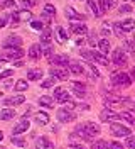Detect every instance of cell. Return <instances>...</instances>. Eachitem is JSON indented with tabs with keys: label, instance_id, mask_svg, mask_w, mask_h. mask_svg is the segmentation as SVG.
Masks as SVG:
<instances>
[{
	"label": "cell",
	"instance_id": "cell-35",
	"mask_svg": "<svg viewBox=\"0 0 135 149\" xmlns=\"http://www.w3.org/2000/svg\"><path fill=\"white\" fill-rule=\"evenodd\" d=\"M47 142H49V139H47V137H39V139L36 141V148L37 149H46Z\"/></svg>",
	"mask_w": 135,
	"mask_h": 149
},
{
	"label": "cell",
	"instance_id": "cell-34",
	"mask_svg": "<svg viewBox=\"0 0 135 149\" xmlns=\"http://www.w3.org/2000/svg\"><path fill=\"white\" fill-rule=\"evenodd\" d=\"M111 5H113V2H111V0H100V10H101V12L111 9Z\"/></svg>",
	"mask_w": 135,
	"mask_h": 149
},
{
	"label": "cell",
	"instance_id": "cell-57",
	"mask_svg": "<svg viewBox=\"0 0 135 149\" xmlns=\"http://www.w3.org/2000/svg\"><path fill=\"white\" fill-rule=\"evenodd\" d=\"M3 139V134H2V132H0V141Z\"/></svg>",
	"mask_w": 135,
	"mask_h": 149
},
{
	"label": "cell",
	"instance_id": "cell-17",
	"mask_svg": "<svg viewBox=\"0 0 135 149\" xmlns=\"http://www.w3.org/2000/svg\"><path fill=\"white\" fill-rule=\"evenodd\" d=\"M42 56V49H41V46L39 44H32V46L29 47V58L34 61V59H39Z\"/></svg>",
	"mask_w": 135,
	"mask_h": 149
},
{
	"label": "cell",
	"instance_id": "cell-56",
	"mask_svg": "<svg viewBox=\"0 0 135 149\" xmlns=\"http://www.w3.org/2000/svg\"><path fill=\"white\" fill-rule=\"evenodd\" d=\"M22 65H24V63H22L20 59H19V61H15V66H17V68H19V66H22Z\"/></svg>",
	"mask_w": 135,
	"mask_h": 149
},
{
	"label": "cell",
	"instance_id": "cell-41",
	"mask_svg": "<svg viewBox=\"0 0 135 149\" xmlns=\"http://www.w3.org/2000/svg\"><path fill=\"white\" fill-rule=\"evenodd\" d=\"M32 5H34V3H32L30 0H20V7H22L24 10H29Z\"/></svg>",
	"mask_w": 135,
	"mask_h": 149
},
{
	"label": "cell",
	"instance_id": "cell-3",
	"mask_svg": "<svg viewBox=\"0 0 135 149\" xmlns=\"http://www.w3.org/2000/svg\"><path fill=\"white\" fill-rule=\"evenodd\" d=\"M111 83L115 86H128L132 83V78L127 73H113L111 74Z\"/></svg>",
	"mask_w": 135,
	"mask_h": 149
},
{
	"label": "cell",
	"instance_id": "cell-22",
	"mask_svg": "<svg viewBox=\"0 0 135 149\" xmlns=\"http://www.w3.org/2000/svg\"><path fill=\"white\" fill-rule=\"evenodd\" d=\"M64 12H66V15H68L69 19H74V20H76V19H78V20H84V15H83V14H78L73 7H66Z\"/></svg>",
	"mask_w": 135,
	"mask_h": 149
},
{
	"label": "cell",
	"instance_id": "cell-39",
	"mask_svg": "<svg viewBox=\"0 0 135 149\" xmlns=\"http://www.w3.org/2000/svg\"><path fill=\"white\" fill-rule=\"evenodd\" d=\"M127 148H130V149H135V136H128L127 137Z\"/></svg>",
	"mask_w": 135,
	"mask_h": 149
},
{
	"label": "cell",
	"instance_id": "cell-1",
	"mask_svg": "<svg viewBox=\"0 0 135 149\" xmlns=\"http://www.w3.org/2000/svg\"><path fill=\"white\" fill-rule=\"evenodd\" d=\"M74 134L83 137V139H91V137L100 134V125L95 124V122H84V124H80L74 129Z\"/></svg>",
	"mask_w": 135,
	"mask_h": 149
},
{
	"label": "cell",
	"instance_id": "cell-51",
	"mask_svg": "<svg viewBox=\"0 0 135 149\" xmlns=\"http://www.w3.org/2000/svg\"><path fill=\"white\" fill-rule=\"evenodd\" d=\"M7 20H9V17H7V15L0 19V27H5V26H7Z\"/></svg>",
	"mask_w": 135,
	"mask_h": 149
},
{
	"label": "cell",
	"instance_id": "cell-49",
	"mask_svg": "<svg viewBox=\"0 0 135 149\" xmlns=\"http://www.w3.org/2000/svg\"><path fill=\"white\" fill-rule=\"evenodd\" d=\"M113 29H115V32H117V36H123V31H122V29H120V26H118V24H115V26H113Z\"/></svg>",
	"mask_w": 135,
	"mask_h": 149
},
{
	"label": "cell",
	"instance_id": "cell-32",
	"mask_svg": "<svg viewBox=\"0 0 135 149\" xmlns=\"http://www.w3.org/2000/svg\"><path fill=\"white\" fill-rule=\"evenodd\" d=\"M91 149H108V142L107 141H95L93 142V146H91Z\"/></svg>",
	"mask_w": 135,
	"mask_h": 149
},
{
	"label": "cell",
	"instance_id": "cell-45",
	"mask_svg": "<svg viewBox=\"0 0 135 149\" xmlns=\"http://www.w3.org/2000/svg\"><path fill=\"white\" fill-rule=\"evenodd\" d=\"M53 85H54V78H47V80L42 81V88H51Z\"/></svg>",
	"mask_w": 135,
	"mask_h": 149
},
{
	"label": "cell",
	"instance_id": "cell-44",
	"mask_svg": "<svg viewBox=\"0 0 135 149\" xmlns=\"http://www.w3.org/2000/svg\"><path fill=\"white\" fill-rule=\"evenodd\" d=\"M88 68H90V71L93 73V78H98V76H100V71L95 68V66H93V63H88Z\"/></svg>",
	"mask_w": 135,
	"mask_h": 149
},
{
	"label": "cell",
	"instance_id": "cell-15",
	"mask_svg": "<svg viewBox=\"0 0 135 149\" xmlns=\"http://www.w3.org/2000/svg\"><path fill=\"white\" fill-rule=\"evenodd\" d=\"M51 74H53L54 78H57V80H61V81H64V80H68V70H64V68H53L51 70Z\"/></svg>",
	"mask_w": 135,
	"mask_h": 149
},
{
	"label": "cell",
	"instance_id": "cell-5",
	"mask_svg": "<svg viewBox=\"0 0 135 149\" xmlns=\"http://www.w3.org/2000/svg\"><path fill=\"white\" fill-rule=\"evenodd\" d=\"M118 119H120V113L113 112L111 109H105V110H101V113H100V120L101 122H111L113 124Z\"/></svg>",
	"mask_w": 135,
	"mask_h": 149
},
{
	"label": "cell",
	"instance_id": "cell-20",
	"mask_svg": "<svg viewBox=\"0 0 135 149\" xmlns=\"http://www.w3.org/2000/svg\"><path fill=\"white\" fill-rule=\"evenodd\" d=\"M71 86H73V90H74V93H76L78 97H84V95H86V86H84L83 83H80V81H73Z\"/></svg>",
	"mask_w": 135,
	"mask_h": 149
},
{
	"label": "cell",
	"instance_id": "cell-27",
	"mask_svg": "<svg viewBox=\"0 0 135 149\" xmlns=\"http://www.w3.org/2000/svg\"><path fill=\"white\" fill-rule=\"evenodd\" d=\"M93 61H96V63H100V65L107 66L110 61L107 59V56H103L101 53H96V51H93Z\"/></svg>",
	"mask_w": 135,
	"mask_h": 149
},
{
	"label": "cell",
	"instance_id": "cell-48",
	"mask_svg": "<svg viewBox=\"0 0 135 149\" xmlns=\"http://www.w3.org/2000/svg\"><path fill=\"white\" fill-rule=\"evenodd\" d=\"M42 53H44L47 58H51V56H53V47H51V46H46L44 49H42Z\"/></svg>",
	"mask_w": 135,
	"mask_h": 149
},
{
	"label": "cell",
	"instance_id": "cell-42",
	"mask_svg": "<svg viewBox=\"0 0 135 149\" xmlns=\"http://www.w3.org/2000/svg\"><path fill=\"white\" fill-rule=\"evenodd\" d=\"M14 74V70H5V71H2L0 73V80H5V78H10Z\"/></svg>",
	"mask_w": 135,
	"mask_h": 149
},
{
	"label": "cell",
	"instance_id": "cell-10",
	"mask_svg": "<svg viewBox=\"0 0 135 149\" xmlns=\"http://www.w3.org/2000/svg\"><path fill=\"white\" fill-rule=\"evenodd\" d=\"M54 98H56L59 103H68V102H71V97H69V93L66 92V90H63V88H56V90H54Z\"/></svg>",
	"mask_w": 135,
	"mask_h": 149
},
{
	"label": "cell",
	"instance_id": "cell-23",
	"mask_svg": "<svg viewBox=\"0 0 135 149\" xmlns=\"http://www.w3.org/2000/svg\"><path fill=\"white\" fill-rule=\"evenodd\" d=\"M98 49H100V53L105 56L110 53V41L108 39H101V41H98Z\"/></svg>",
	"mask_w": 135,
	"mask_h": 149
},
{
	"label": "cell",
	"instance_id": "cell-58",
	"mask_svg": "<svg viewBox=\"0 0 135 149\" xmlns=\"http://www.w3.org/2000/svg\"><path fill=\"white\" fill-rule=\"evenodd\" d=\"M0 98H2V92H0Z\"/></svg>",
	"mask_w": 135,
	"mask_h": 149
},
{
	"label": "cell",
	"instance_id": "cell-47",
	"mask_svg": "<svg viewBox=\"0 0 135 149\" xmlns=\"http://www.w3.org/2000/svg\"><path fill=\"white\" fill-rule=\"evenodd\" d=\"M130 10H132V7H130L128 3H123V5L120 7V14H128Z\"/></svg>",
	"mask_w": 135,
	"mask_h": 149
},
{
	"label": "cell",
	"instance_id": "cell-4",
	"mask_svg": "<svg viewBox=\"0 0 135 149\" xmlns=\"http://www.w3.org/2000/svg\"><path fill=\"white\" fill-rule=\"evenodd\" d=\"M110 132L113 136H117V137H128L130 136V129L125 127V125H122V124H117V122H113L110 125Z\"/></svg>",
	"mask_w": 135,
	"mask_h": 149
},
{
	"label": "cell",
	"instance_id": "cell-8",
	"mask_svg": "<svg viewBox=\"0 0 135 149\" xmlns=\"http://www.w3.org/2000/svg\"><path fill=\"white\" fill-rule=\"evenodd\" d=\"M57 120L63 122V124H68V122L74 120V113L69 109H59L57 110Z\"/></svg>",
	"mask_w": 135,
	"mask_h": 149
},
{
	"label": "cell",
	"instance_id": "cell-21",
	"mask_svg": "<svg viewBox=\"0 0 135 149\" xmlns=\"http://www.w3.org/2000/svg\"><path fill=\"white\" fill-rule=\"evenodd\" d=\"M37 102H39V105H41V107H46V109H51V107H53L54 105V100H53V97H49V95H42V97H39V100H37Z\"/></svg>",
	"mask_w": 135,
	"mask_h": 149
},
{
	"label": "cell",
	"instance_id": "cell-40",
	"mask_svg": "<svg viewBox=\"0 0 135 149\" xmlns=\"http://www.w3.org/2000/svg\"><path fill=\"white\" fill-rule=\"evenodd\" d=\"M30 27L41 31V29L44 27V22H41V20H32V22H30Z\"/></svg>",
	"mask_w": 135,
	"mask_h": 149
},
{
	"label": "cell",
	"instance_id": "cell-2",
	"mask_svg": "<svg viewBox=\"0 0 135 149\" xmlns=\"http://www.w3.org/2000/svg\"><path fill=\"white\" fill-rule=\"evenodd\" d=\"M22 56H24V51L20 47H5V51L0 53V61H9V59L19 61Z\"/></svg>",
	"mask_w": 135,
	"mask_h": 149
},
{
	"label": "cell",
	"instance_id": "cell-25",
	"mask_svg": "<svg viewBox=\"0 0 135 149\" xmlns=\"http://www.w3.org/2000/svg\"><path fill=\"white\" fill-rule=\"evenodd\" d=\"M36 122L41 125H46V124H49V115L46 112H36Z\"/></svg>",
	"mask_w": 135,
	"mask_h": 149
},
{
	"label": "cell",
	"instance_id": "cell-11",
	"mask_svg": "<svg viewBox=\"0 0 135 149\" xmlns=\"http://www.w3.org/2000/svg\"><path fill=\"white\" fill-rule=\"evenodd\" d=\"M71 32L76 34V36H86L88 34V27L84 24H80V22H71Z\"/></svg>",
	"mask_w": 135,
	"mask_h": 149
},
{
	"label": "cell",
	"instance_id": "cell-24",
	"mask_svg": "<svg viewBox=\"0 0 135 149\" xmlns=\"http://www.w3.org/2000/svg\"><path fill=\"white\" fill-rule=\"evenodd\" d=\"M15 117V112L12 110V109H3V110H0V119L2 120H10V119H14Z\"/></svg>",
	"mask_w": 135,
	"mask_h": 149
},
{
	"label": "cell",
	"instance_id": "cell-31",
	"mask_svg": "<svg viewBox=\"0 0 135 149\" xmlns=\"http://www.w3.org/2000/svg\"><path fill=\"white\" fill-rule=\"evenodd\" d=\"M27 88H29V81L27 80H19V81H15V90L17 92H24Z\"/></svg>",
	"mask_w": 135,
	"mask_h": 149
},
{
	"label": "cell",
	"instance_id": "cell-53",
	"mask_svg": "<svg viewBox=\"0 0 135 149\" xmlns=\"http://www.w3.org/2000/svg\"><path fill=\"white\" fill-rule=\"evenodd\" d=\"M130 78H132V80H135V66L132 68V71H130Z\"/></svg>",
	"mask_w": 135,
	"mask_h": 149
},
{
	"label": "cell",
	"instance_id": "cell-12",
	"mask_svg": "<svg viewBox=\"0 0 135 149\" xmlns=\"http://www.w3.org/2000/svg\"><path fill=\"white\" fill-rule=\"evenodd\" d=\"M51 61H53L56 66H59V68L69 66V63H71V61H69V58H68V56H64V54H56V56H53V59H51Z\"/></svg>",
	"mask_w": 135,
	"mask_h": 149
},
{
	"label": "cell",
	"instance_id": "cell-16",
	"mask_svg": "<svg viewBox=\"0 0 135 149\" xmlns=\"http://www.w3.org/2000/svg\"><path fill=\"white\" fill-rule=\"evenodd\" d=\"M29 125H30V122L27 120V119H24V120L20 122V124H17L15 127H14V136H19V134H24L26 130H29Z\"/></svg>",
	"mask_w": 135,
	"mask_h": 149
},
{
	"label": "cell",
	"instance_id": "cell-13",
	"mask_svg": "<svg viewBox=\"0 0 135 149\" xmlns=\"http://www.w3.org/2000/svg\"><path fill=\"white\" fill-rule=\"evenodd\" d=\"M22 46V37L19 36H9V39H5L3 47H20Z\"/></svg>",
	"mask_w": 135,
	"mask_h": 149
},
{
	"label": "cell",
	"instance_id": "cell-46",
	"mask_svg": "<svg viewBox=\"0 0 135 149\" xmlns=\"http://www.w3.org/2000/svg\"><path fill=\"white\" fill-rule=\"evenodd\" d=\"M3 9H15V2L14 0H5L3 2Z\"/></svg>",
	"mask_w": 135,
	"mask_h": 149
},
{
	"label": "cell",
	"instance_id": "cell-43",
	"mask_svg": "<svg viewBox=\"0 0 135 149\" xmlns=\"http://www.w3.org/2000/svg\"><path fill=\"white\" fill-rule=\"evenodd\" d=\"M108 149H123V144L113 141V142H108Z\"/></svg>",
	"mask_w": 135,
	"mask_h": 149
},
{
	"label": "cell",
	"instance_id": "cell-29",
	"mask_svg": "<svg viewBox=\"0 0 135 149\" xmlns=\"http://www.w3.org/2000/svg\"><path fill=\"white\" fill-rule=\"evenodd\" d=\"M56 34H57V42H61V44H63V42H66V41H68V34H66V31H64L63 27H57V31H56Z\"/></svg>",
	"mask_w": 135,
	"mask_h": 149
},
{
	"label": "cell",
	"instance_id": "cell-37",
	"mask_svg": "<svg viewBox=\"0 0 135 149\" xmlns=\"http://www.w3.org/2000/svg\"><path fill=\"white\" fill-rule=\"evenodd\" d=\"M122 105H127L128 109L135 110V98H128V97H125V98H123V103H122Z\"/></svg>",
	"mask_w": 135,
	"mask_h": 149
},
{
	"label": "cell",
	"instance_id": "cell-7",
	"mask_svg": "<svg viewBox=\"0 0 135 149\" xmlns=\"http://www.w3.org/2000/svg\"><path fill=\"white\" fill-rule=\"evenodd\" d=\"M111 59L117 66H125L127 65V54L123 49H115L113 54H111Z\"/></svg>",
	"mask_w": 135,
	"mask_h": 149
},
{
	"label": "cell",
	"instance_id": "cell-55",
	"mask_svg": "<svg viewBox=\"0 0 135 149\" xmlns=\"http://www.w3.org/2000/svg\"><path fill=\"white\" fill-rule=\"evenodd\" d=\"M10 85H12V80H10V78H9V80H7V81H5V86H7V88H9Z\"/></svg>",
	"mask_w": 135,
	"mask_h": 149
},
{
	"label": "cell",
	"instance_id": "cell-54",
	"mask_svg": "<svg viewBox=\"0 0 135 149\" xmlns=\"http://www.w3.org/2000/svg\"><path fill=\"white\" fill-rule=\"evenodd\" d=\"M46 149H54V144H53V142H51V141L47 142V146H46Z\"/></svg>",
	"mask_w": 135,
	"mask_h": 149
},
{
	"label": "cell",
	"instance_id": "cell-33",
	"mask_svg": "<svg viewBox=\"0 0 135 149\" xmlns=\"http://www.w3.org/2000/svg\"><path fill=\"white\" fill-rule=\"evenodd\" d=\"M120 119H125L128 124H132V125H135V119H134V115L130 113V112H122L120 113Z\"/></svg>",
	"mask_w": 135,
	"mask_h": 149
},
{
	"label": "cell",
	"instance_id": "cell-19",
	"mask_svg": "<svg viewBox=\"0 0 135 149\" xmlns=\"http://www.w3.org/2000/svg\"><path fill=\"white\" fill-rule=\"evenodd\" d=\"M118 26H120V29H122L123 32H130V31L135 29V22L132 20V19H125V20L118 22Z\"/></svg>",
	"mask_w": 135,
	"mask_h": 149
},
{
	"label": "cell",
	"instance_id": "cell-50",
	"mask_svg": "<svg viewBox=\"0 0 135 149\" xmlns=\"http://www.w3.org/2000/svg\"><path fill=\"white\" fill-rule=\"evenodd\" d=\"M125 47L128 49V51H134V49H135V42H130V41H127V42H125Z\"/></svg>",
	"mask_w": 135,
	"mask_h": 149
},
{
	"label": "cell",
	"instance_id": "cell-18",
	"mask_svg": "<svg viewBox=\"0 0 135 149\" xmlns=\"http://www.w3.org/2000/svg\"><path fill=\"white\" fill-rule=\"evenodd\" d=\"M41 76H42V70H39V68H32V70L27 71V80L29 81H37V80H41Z\"/></svg>",
	"mask_w": 135,
	"mask_h": 149
},
{
	"label": "cell",
	"instance_id": "cell-52",
	"mask_svg": "<svg viewBox=\"0 0 135 149\" xmlns=\"http://www.w3.org/2000/svg\"><path fill=\"white\" fill-rule=\"evenodd\" d=\"M71 149H86V148L81 146V144H71Z\"/></svg>",
	"mask_w": 135,
	"mask_h": 149
},
{
	"label": "cell",
	"instance_id": "cell-36",
	"mask_svg": "<svg viewBox=\"0 0 135 149\" xmlns=\"http://www.w3.org/2000/svg\"><path fill=\"white\" fill-rule=\"evenodd\" d=\"M12 144H14V146H17V148H24V146H26V141L22 139V137L12 136Z\"/></svg>",
	"mask_w": 135,
	"mask_h": 149
},
{
	"label": "cell",
	"instance_id": "cell-28",
	"mask_svg": "<svg viewBox=\"0 0 135 149\" xmlns=\"http://www.w3.org/2000/svg\"><path fill=\"white\" fill-rule=\"evenodd\" d=\"M69 70H71V73H74V74H81L84 71L83 66H81L80 63H76V61H71V63H69Z\"/></svg>",
	"mask_w": 135,
	"mask_h": 149
},
{
	"label": "cell",
	"instance_id": "cell-6",
	"mask_svg": "<svg viewBox=\"0 0 135 149\" xmlns=\"http://www.w3.org/2000/svg\"><path fill=\"white\" fill-rule=\"evenodd\" d=\"M12 20H14V24H17L19 20L20 22H27V20H32V14H30V10H20V12H14L12 14Z\"/></svg>",
	"mask_w": 135,
	"mask_h": 149
},
{
	"label": "cell",
	"instance_id": "cell-26",
	"mask_svg": "<svg viewBox=\"0 0 135 149\" xmlns=\"http://www.w3.org/2000/svg\"><path fill=\"white\" fill-rule=\"evenodd\" d=\"M41 42H42V44H46V46H49V42H51V27L42 29V34H41Z\"/></svg>",
	"mask_w": 135,
	"mask_h": 149
},
{
	"label": "cell",
	"instance_id": "cell-14",
	"mask_svg": "<svg viewBox=\"0 0 135 149\" xmlns=\"http://www.w3.org/2000/svg\"><path fill=\"white\" fill-rule=\"evenodd\" d=\"M123 98H125V97H120L117 93H105V103H107V105H111V103H123Z\"/></svg>",
	"mask_w": 135,
	"mask_h": 149
},
{
	"label": "cell",
	"instance_id": "cell-9",
	"mask_svg": "<svg viewBox=\"0 0 135 149\" xmlns=\"http://www.w3.org/2000/svg\"><path fill=\"white\" fill-rule=\"evenodd\" d=\"M24 102H26V97L24 95H14V97H7L3 100V103L7 107H17V105H22Z\"/></svg>",
	"mask_w": 135,
	"mask_h": 149
},
{
	"label": "cell",
	"instance_id": "cell-30",
	"mask_svg": "<svg viewBox=\"0 0 135 149\" xmlns=\"http://www.w3.org/2000/svg\"><path fill=\"white\" fill-rule=\"evenodd\" d=\"M88 9H91L93 15H96V17H100V15L103 14V12L100 10V7L96 5V3H95V2H93V0H88Z\"/></svg>",
	"mask_w": 135,
	"mask_h": 149
},
{
	"label": "cell",
	"instance_id": "cell-38",
	"mask_svg": "<svg viewBox=\"0 0 135 149\" xmlns=\"http://www.w3.org/2000/svg\"><path fill=\"white\" fill-rule=\"evenodd\" d=\"M44 14H47V15H51V17H53L54 14H56V9H54V5L47 3V5L44 7Z\"/></svg>",
	"mask_w": 135,
	"mask_h": 149
}]
</instances>
